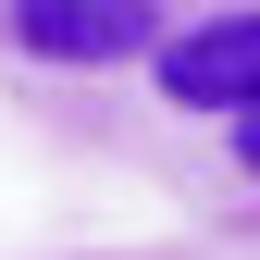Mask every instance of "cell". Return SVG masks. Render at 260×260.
<instances>
[{"label": "cell", "mask_w": 260, "mask_h": 260, "mask_svg": "<svg viewBox=\"0 0 260 260\" xmlns=\"http://www.w3.org/2000/svg\"><path fill=\"white\" fill-rule=\"evenodd\" d=\"M223 124H236V161L260 174V100H248V112H223Z\"/></svg>", "instance_id": "cell-3"}, {"label": "cell", "mask_w": 260, "mask_h": 260, "mask_svg": "<svg viewBox=\"0 0 260 260\" xmlns=\"http://www.w3.org/2000/svg\"><path fill=\"white\" fill-rule=\"evenodd\" d=\"M13 38L38 62H75V75H100V62H137L161 38L149 0H13Z\"/></svg>", "instance_id": "cell-2"}, {"label": "cell", "mask_w": 260, "mask_h": 260, "mask_svg": "<svg viewBox=\"0 0 260 260\" xmlns=\"http://www.w3.org/2000/svg\"><path fill=\"white\" fill-rule=\"evenodd\" d=\"M149 75L174 112H248L260 100V13H211V25L149 38Z\"/></svg>", "instance_id": "cell-1"}]
</instances>
